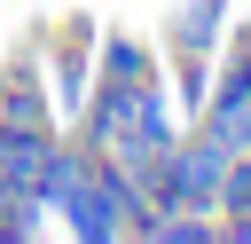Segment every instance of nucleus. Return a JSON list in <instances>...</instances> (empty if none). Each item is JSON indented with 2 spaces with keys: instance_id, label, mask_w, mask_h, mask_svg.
I'll return each mask as SVG.
<instances>
[{
  "instance_id": "obj_10",
  "label": "nucleus",
  "mask_w": 251,
  "mask_h": 244,
  "mask_svg": "<svg viewBox=\"0 0 251 244\" xmlns=\"http://www.w3.org/2000/svg\"><path fill=\"white\" fill-rule=\"evenodd\" d=\"M220 236H227V244H251V213H227V220H220Z\"/></svg>"
},
{
  "instance_id": "obj_9",
  "label": "nucleus",
  "mask_w": 251,
  "mask_h": 244,
  "mask_svg": "<svg viewBox=\"0 0 251 244\" xmlns=\"http://www.w3.org/2000/svg\"><path fill=\"white\" fill-rule=\"evenodd\" d=\"M227 213H251V150H235L227 165H220V220Z\"/></svg>"
},
{
  "instance_id": "obj_2",
  "label": "nucleus",
  "mask_w": 251,
  "mask_h": 244,
  "mask_svg": "<svg viewBox=\"0 0 251 244\" xmlns=\"http://www.w3.org/2000/svg\"><path fill=\"white\" fill-rule=\"evenodd\" d=\"M220 165H227V150H220V142H204L196 126H180V134H173V150L141 173L149 213H220Z\"/></svg>"
},
{
  "instance_id": "obj_1",
  "label": "nucleus",
  "mask_w": 251,
  "mask_h": 244,
  "mask_svg": "<svg viewBox=\"0 0 251 244\" xmlns=\"http://www.w3.org/2000/svg\"><path fill=\"white\" fill-rule=\"evenodd\" d=\"M71 134H78L102 165H118V173L141 181V173L173 150L180 118H173L165 79H94L86 102H78V118H71Z\"/></svg>"
},
{
  "instance_id": "obj_6",
  "label": "nucleus",
  "mask_w": 251,
  "mask_h": 244,
  "mask_svg": "<svg viewBox=\"0 0 251 244\" xmlns=\"http://www.w3.org/2000/svg\"><path fill=\"white\" fill-rule=\"evenodd\" d=\"M227 24H235V8L227 0H180L173 16H165V63H212L220 55V39H227Z\"/></svg>"
},
{
  "instance_id": "obj_11",
  "label": "nucleus",
  "mask_w": 251,
  "mask_h": 244,
  "mask_svg": "<svg viewBox=\"0 0 251 244\" xmlns=\"http://www.w3.org/2000/svg\"><path fill=\"white\" fill-rule=\"evenodd\" d=\"M8 205H16V189H8V181H0V213H8Z\"/></svg>"
},
{
  "instance_id": "obj_4",
  "label": "nucleus",
  "mask_w": 251,
  "mask_h": 244,
  "mask_svg": "<svg viewBox=\"0 0 251 244\" xmlns=\"http://www.w3.org/2000/svg\"><path fill=\"white\" fill-rule=\"evenodd\" d=\"M31 47H39V79H47V94H55V118L71 126V118H78V102H86V87H94V24H86V16H71V24L39 31Z\"/></svg>"
},
{
  "instance_id": "obj_3",
  "label": "nucleus",
  "mask_w": 251,
  "mask_h": 244,
  "mask_svg": "<svg viewBox=\"0 0 251 244\" xmlns=\"http://www.w3.org/2000/svg\"><path fill=\"white\" fill-rule=\"evenodd\" d=\"M141 220H149L141 181H133V173H118V165H102V157H94L86 189L63 205V228H71L78 244H118V236H141Z\"/></svg>"
},
{
  "instance_id": "obj_5",
  "label": "nucleus",
  "mask_w": 251,
  "mask_h": 244,
  "mask_svg": "<svg viewBox=\"0 0 251 244\" xmlns=\"http://www.w3.org/2000/svg\"><path fill=\"white\" fill-rule=\"evenodd\" d=\"M55 134L63 118H55V94H47V79H39V47L24 39L16 55H8V71H0V134Z\"/></svg>"
},
{
  "instance_id": "obj_8",
  "label": "nucleus",
  "mask_w": 251,
  "mask_h": 244,
  "mask_svg": "<svg viewBox=\"0 0 251 244\" xmlns=\"http://www.w3.org/2000/svg\"><path fill=\"white\" fill-rule=\"evenodd\" d=\"M141 236L149 244H220V213H149Z\"/></svg>"
},
{
  "instance_id": "obj_7",
  "label": "nucleus",
  "mask_w": 251,
  "mask_h": 244,
  "mask_svg": "<svg viewBox=\"0 0 251 244\" xmlns=\"http://www.w3.org/2000/svg\"><path fill=\"white\" fill-rule=\"evenodd\" d=\"M94 79H165V55L133 31H102L94 39Z\"/></svg>"
}]
</instances>
